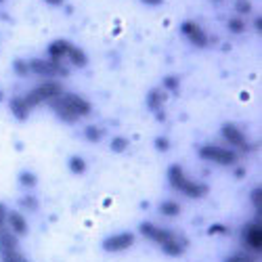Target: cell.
<instances>
[{
    "label": "cell",
    "instance_id": "6da1fadb",
    "mask_svg": "<svg viewBox=\"0 0 262 262\" xmlns=\"http://www.w3.org/2000/svg\"><path fill=\"white\" fill-rule=\"evenodd\" d=\"M61 97V84L59 82H47L38 86V89H34L30 95L24 97V101L28 103V107H34V105H40L42 101H53Z\"/></svg>",
    "mask_w": 262,
    "mask_h": 262
},
{
    "label": "cell",
    "instance_id": "7a4b0ae2",
    "mask_svg": "<svg viewBox=\"0 0 262 262\" xmlns=\"http://www.w3.org/2000/svg\"><path fill=\"white\" fill-rule=\"evenodd\" d=\"M200 156L208 162H216V164H223V166H231L237 162V154H233L229 149H223V147H214V145L202 147Z\"/></svg>",
    "mask_w": 262,
    "mask_h": 262
},
{
    "label": "cell",
    "instance_id": "3957f363",
    "mask_svg": "<svg viewBox=\"0 0 262 262\" xmlns=\"http://www.w3.org/2000/svg\"><path fill=\"white\" fill-rule=\"evenodd\" d=\"M30 70L36 72V74H42V76H55V74H61L65 76L68 74V70L61 68V63L59 61H42V59H34L30 61Z\"/></svg>",
    "mask_w": 262,
    "mask_h": 262
},
{
    "label": "cell",
    "instance_id": "277c9868",
    "mask_svg": "<svg viewBox=\"0 0 262 262\" xmlns=\"http://www.w3.org/2000/svg\"><path fill=\"white\" fill-rule=\"evenodd\" d=\"M133 244H135V235L133 233H120V235H114V237H107L103 242V248L107 252H124Z\"/></svg>",
    "mask_w": 262,
    "mask_h": 262
},
{
    "label": "cell",
    "instance_id": "5b68a950",
    "mask_svg": "<svg viewBox=\"0 0 262 262\" xmlns=\"http://www.w3.org/2000/svg\"><path fill=\"white\" fill-rule=\"evenodd\" d=\"M141 233L147 239H151V242H156L158 246H164V244L170 242V239H174V233H170L166 229H158V227H154L151 223H143L141 225Z\"/></svg>",
    "mask_w": 262,
    "mask_h": 262
},
{
    "label": "cell",
    "instance_id": "8992f818",
    "mask_svg": "<svg viewBox=\"0 0 262 262\" xmlns=\"http://www.w3.org/2000/svg\"><path fill=\"white\" fill-rule=\"evenodd\" d=\"M223 135H225V139H227L229 143H233V145H237V147H242V149H250L246 137L242 135V130L235 128L233 124H225V126H223Z\"/></svg>",
    "mask_w": 262,
    "mask_h": 262
},
{
    "label": "cell",
    "instance_id": "52a82bcc",
    "mask_svg": "<svg viewBox=\"0 0 262 262\" xmlns=\"http://www.w3.org/2000/svg\"><path fill=\"white\" fill-rule=\"evenodd\" d=\"M183 32L191 38V42L195 47H206V34L202 32V28L198 24H193V21H187L183 24Z\"/></svg>",
    "mask_w": 262,
    "mask_h": 262
},
{
    "label": "cell",
    "instance_id": "ba28073f",
    "mask_svg": "<svg viewBox=\"0 0 262 262\" xmlns=\"http://www.w3.org/2000/svg\"><path fill=\"white\" fill-rule=\"evenodd\" d=\"M246 244L252 250H258L260 252V248H262V229H260V225L246 227Z\"/></svg>",
    "mask_w": 262,
    "mask_h": 262
},
{
    "label": "cell",
    "instance_id": "9c48e42d",
    "mask_svg": "<svg viewBox=\"0 0 262 262\" xmlns=\"http://www.w3.org/2000/svg\"><path fill=\"white\" fill-rule=\"evenodd\" d=\"M63 97H65V101H68V103L74 107V112H76L80 118L91 114V103H86L82 97H78V95H63Z\"/></svg>",
    "mask_w": 262,
    "mask_h": 262
},
{
    "label": "cell",
    "instance_id": "30bf717a",
    "mask_svg": "<svg viewBox=\"0 0 262 262\" xmlns=\"http://www.w3.org/2000/svg\"><path fill=\"white\" fill-rule=\"evenodd\" d=\"M17 250V239L11 231L7 229H0V254H7V252H15Z\"/></svg>",
    "mask_w": 262,
    "mask_h": 262
},
{
    "label": "cell",
    "instance_id": "8fae6325",
    "mask_svg": "<svg viewBox=\"0 0 262 262\" xmlns=\"http://www.w3.org/2000/svg\"><path fill=\"white\" fill-rule=\"evenodd\" d=\"M11 112H13V116H15L17 120H26V118L30 116V107H28V103L24 101V97H15V99L11 101Z\"/></svg>",
    "mask_w": 262,
    "mask_h": 262
},
{
    "label": "cell",
    "instance_id": "7c38bea8",
    "mask_svg": "<svg viewBox=\"0 0 262 262\" xmlns=\"http://www.w3.org/2000/svg\"><path fill=\"white\" fill-rule=\"evenodd\" d=\"M181 191H183L185 195H189V198H204V195L208 193V187L202 185V183H193V181L187 179V183L183 185Z\"/></svg>",
    "mask_w": 262,
    "mask_h": 262
},
{
    "label": "cell",
    "instance_id": "4fadbf2b",
    "mask_svg": "<svg viewBox=\"0 0 262 262\" xmlns=\"http://www.w3.org/2000/svg\"><path fill=\"white\" fill-rule=\"evenodd\" d=\"M9 227L17 233V235H26L28 233V223H26V218L17 214V212H11L9 214Z\"/></svg>",
    "mask_w": 262,
    "mask_h": 262
},
{
    "label": "cell",
    "instance_id": "5bb4252c",
    "mask_svg": "<svg viewBox=\"0 0 262 262\" xmlns=\"http://www.w3.org/2000/svg\"><path fill=\"white\" fill-rule=\"evenodd\" d=\"M70 42H65V40H57V42H53V45L49 47V55H51V59L53 61H59L63 55H68V51H70Z\"/></svg>",
    "mask_w": 262,
    "mask_h": 262
},
{
    "label": "cell",
    "instance_id": "9a60e30c",
    "mask_svg": "<svg viewBox=\"0 0 262 262\" xmlns=\"http://www.w3.org/2000/svg\"><path fill=\"white\" fill-rule=\"evenodd\" d=\"M164 101H166V95L162 91H158V89H154L149 93V97H147V105H149L151 112H162Z\"/></svg>",
    "mask_w": 262,
    "mask_h": 262
},
{
    "label": "cell",
    "instance_id": "2e32d148",
    "mask_svg": "<svg viewBox=\"0 0 262 262\" xmlns=\"http://www.w3.org/2000/svg\"><path fill=\"white\" fill-rule=\"evenodd\" d=\"M168 174H170V183H172V187L181 191V189H183V185L187 183V177H185L183 168H181V166H172Z\"/></svg>",
    "mask_w": 262,
    "mask_h": 262
},
{
    "label": "cell",
    "instance_id": "e0dca14e",
    "mask_svg": "<svg viewBox=\"0 0 262 262\" xmlns=\"http://www.w3.org/2000/svg\"><path fill=\"white\" fill-rule=\"evenodd\" d=\"M162 250H164L168 256H181V254H183V250H185V246L179 242L177 237H174V239H170L168 244H164V246H162Z\"/></svg>",
    "mask_w": 262,
    "mask_h": 262
},
{
    "label": "cell",
    "instance_id": "ac0fdd59",
    "mask_svg": "<svg viewBox=\"0 0 262 262\" xmlns=\"http://www.w3.org/2000/svg\"><path fill=\"white\" fill-rule=\"evenodd\" d=\"M68 57L72 59V63L76 65V68H84V65H86V55H84L80 49H76V47H70Z\"/></svg>",
    "mask_w": 262,
    "mask_h": 262
},
{
    "label": "cell",
    "instance_id": "d6986e66",
    "mask_svg": "<svg viewBox=\"0 0 262 262\" xmlns=\"http://www.w3.org/2000/svg\"><path fill=\"white\" fill-rule=\"evenodd\" d=\"M160 212L166 214V216H177V214L181 212V206L174 204V202H164V204L160 206Z\"/></svg>",
    "mask_w": 262,
    "mask_h": 262
},
{
    "label": "cell",
    "instance_id": "ffe728a7",
    "mask_svg": "<svg viewBox=\"0 0 262 262\" xmlns=\"http://www.w3.org/2000/svg\"><path fill=\"white\" fill-rule=\"evenodd\" d=\"M101 137H103L101 128H97V126H89V128H86V139H89V141L99 143V141H101Z\"/></svg>",
    "mask_w": 262,
    "mask_h": 262
},
{
    "label": "cell",
    "instance_id": "44dd1931",
    "mask_svg": "<svg viewBox=\"0 0 262 262\" xmlns=\"http://www.w3.org/2000/svg\"><path fill=\"white\" fill-rule=\"evenodd\" d=\"M70 168H72L76 174H82V172L86 170V162H84L82 158H72V160H70Z\"/></svg>",
    "mask_w": 262,
    "mask_h": 262
},
{
    "label": "cell",
    "instance_id": "7402d4cb",
    "mask_svg": "<svg viewBox=\"0 0 262 262\" xmlns=\"http://www.w3.org/2000/svg\"><path fill=\"white\" fill-rule=\"evenodd\" d=\"M3 262H28V258H24L17 250L15 252H7L3 254Z\"/></svg>",
    "mask_w": 262,
    "mask_h": 262
},
{
    "label": "cell",
    "instance_id": "603a6c76",
    "mask_svg": "<svg viewBox=\"0 0 262 262\" xmlns=\"http://www.w3.org/2000/svg\"><path fill=\"white\" fill-rule=\"evenodd\" d=\"M244 28H246V26H244L242 19H231V21H229V30H231L233 34H242Z\"/></svg>",
    "mask_w": 262,
    "mask_h": 262
},
{
    "label": "cell",
    "instance_id": "cb8c5ba5",
    "mask_svg": "<svg viewBox=\"0 0 262 262\" xmlns=\"http://www.w3.org/2000/svg\"><path fill=\"white\" fill-rule=\"evenodd\" d=\"M252 204H254V208L258 212H262V191L260 189H254L252 191Z\"/></svg>",
    "mask_w": 262,
    "mask_h": 262
},
{
    "label": "cell",
    "instance_id": "d4e9b609",
    "mask_svg": "<svg viewBox=\"0 0 262 262\" xmlns=\"http://www.w3.org/2000/svg\"><path fill=\"white\" fill-rule=\"evenodd\" d=\"M126 145H128V141H126V139H120V137L112 141V149L116 151V154H120V151H124V149H126Z\"/></svg>",
    "mask_w": 262,
    "mask_h": 262
},
{
    "label": "cell",
    "instance_id": "484cf974",
    "mask_svg": "<svg viewBox=\"0 0 262 262\" xmlns=\"http://www.w3.org/2000/svg\"><path fill=\"white\" fill-rule=\"evenodd\" d=\"M21 183H24L26 187H34L36 185V177L32 172H24V174H21Z\"/></svg>",
    "mask_w": 262,
    "mask_h": 262
},
{
    "label": "cell",
    "instance_id": "4316f807",
    "mask_svg": "<svg viewBox=\"0 0 262 262\" xmlns=\"http://www.w3.org/2000/svg\"><path fill=\"white\" fill-rule=\"evenodd\" d=\"M235 9H237L239 13H250V11H252V5H250V0H237Z\"/></svg>",
    "mask_w": 262,
    "mask_h": 262
},
{
    "label": "cell",
    "instance_id": "83f0119b",
    "mask_svg": "<svg viewBox=\"0 0 262 262\" xmlns=\"http://www.w3.org/2000/svg\"><path fill=\"white\" fill-rule=\"evenodd\" d=\"M15 72H17L19 76H26V74L30 72V68H28L24 61H15Z\"/></svg>",
    "mask_w": 262,
    "mask_h": 262
},
{
    "label": "cell",
    "instance_id": "f1b7e54d",
    "mask_svg": "<svg viewBox=\"0 0 262 262\" xmlns=\"http://www.w3.org/2000/svg\"><path fill=\"white\" fill-rule=\"evenodd\" d=\"M164 84H166V89H170V91H177V89H179V80L174 78V76H168V78L164 80Z\"/></svg>",
    "mask_w": 262,
    "mask_h": 262
},
{
    "label": "cell",
    "instance_id": "f546056e",
    "mask_svg": "<svg viewBox=\"0 0 262 262\" xmlns=\"http://www.w3.org/2000/svg\"><path fill=\"white\" fill-rule=\"evenodd\" d=\"M5 225H7V208L0 204V229H5Z\"/></svg>",
    "mask_w": 262,
    "mask_h": 262
},
{
    "label": "cell",
    "instance_id": "4dcf8cb0",
    "mask_svg": "<svg viewBox=\"0 0 262 262\" xmlns=\"http://www.w3.org/2000/svg\"><path fill=\"white\" fill-rule=\"evenodd\" d=\"M156 147H158L160 151H166V149L170 147V143H168V139H164V137H162V139H158V141H156Z\"/></svg>",
    "mask_w": 262,
    "mask_h": 262
},
{
    "label": "cell",
    "instance_id": "1f68e13d",
    "mask_svg": "<svg viewBox=\"0 0 262 262\" xmlns=\"http://www.w3.org/2000/svg\"><path fill=\"white\" fill-rule=\"evenodd\" d=\"M227 262H252L250 258H246V256H231Z\"/></svg>",
    "mask_w": 262,
    "mask_h": 262
},
{
    "label": "cell",
    "instance_id": "d6a6232c",
    "mask_svg": "<svg viewBox=\"0 0 262 262\" xmlns=\"http://www.w3.org/2000/svg\"><path fill=\"white\" fill-rule=\"evenodd\" d=\"M210 233H227V227H223V225H214V227L210 229Z\"/></svg>",
    "mask_w": 262,
    "mask_h": 262
},
{
    "label": "cell",
    "instance_id": "836d02e7",
    "mask_svg": "<svg viewBox=\"0 0 262 262\" xmlns=\"http://www.w3.org/2000/svg\"><path fill=\"white\" fill-rule=\"evenodd\" d=\"M143 3H145V5H160L162 0H143Z\"/></svg>",
    "mask_w": 262,
    "mask_h": 262
},
{
    "label": "cell",
    "instance_id": "e575fe53",
    "mask_svg": "<svg viewBox=\"0 0 262 262\" xmlns=\"http://www.w3.org/2000/svg\"><path fill=\"white\" fill-rule=\"evenodd\" d=\"M256 30H258V32H260V30H262V19H260V17H258V19H256Z\"/></svg>",
    "mask_w": 262,
    "mask_h": 262
},
{
    "label": "cell",
    "instance_id": "d590c367",
    "mask_svg": "<svg viewBox=\"0 0 262 262\" xmlns=\"http://www.w3.org/2000/svg\"><path fill=\"white\" fill-rule=\"evenodd\" d=\"M47 3H49V5H61L63 0H47Z\"/></svg>",
    "mask_w": 262,
    "mask_h": 262
},
{
    "label": "cell",
    "instance_id": "8d00e7d4",
    "mask_svg": "<svg viewBox=\"0 0 262 262\" xmlns=\"http://www.w3.org/2000/svg\"><path fill=\"white\" fill-rule=\"evenodd\" d=\"M0 101H3V91H0Z\"/></svg>",
    "mask_w": 262,
    "mask_h": 262
},
{
    "label": "cell",
    "instance_id": "74e56055",
    "mask_svg": "<svg viewBox=\"0 0 262 262\" xmlns=\"http://www.w3.org/2000/svg\"><path fill=\"white\" fill-rule=\"evenodd\" d=\"M0 3H3V0H0Z\"/></svg>",
    "mask_w": 262,
    "mask_h": 262
}]
</instances>
